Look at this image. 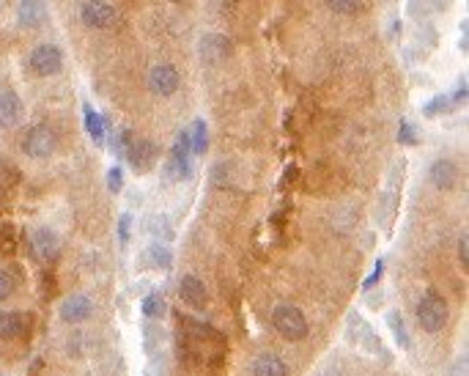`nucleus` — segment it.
<instances>
[{"label": "nucleus", "mask_w": 469, "mask_h": 376, "mask_svg": "<svg viewBox=\"0 0 469 376\" xmlns=\"http://www.w3.org/2000/svg\"><path fill=\"white\" fill-rule=\"evenodd\" d=\"M272 324L288 340H302L310 332V324H308L305 313L299 308H294V305H278L275 313H272Z\"/></svg>", "instance_id": "f257e3e1"}, {"label": "nucleus", "mask_w": 469, "mask_h": 376, "mask_svg": "<svg viewBox=\"0 0 469 376\" xmlns=\"http://www.w3.org/2000/svg\"><path fill=\"white\" fill-rule=\"evenodd\" d=\"M418 322L425 332H439L447 324V302L436 291H428L418 302Z\"/></svg>", "instance_id": "f03ea898"}, {"label": "nucleus", "mask_w": 469, "mask_h": 376, "mask_svg": "<svg viewBox=\"0 0 469 376\" xmlns=\"http://www.w3.org/2000/svg\"><path fill=\"white\" fill-rule=\"evenodd\" d=\"M55 146H58L55 132L49 130L47 124H36V127L28 130V135H25V141H22V151H25L31 159H47L49 154L55 151Z\"/></svg>", "instance_id": "7ed1b4c3"}, {"label": "nucleus", "mask_w": 469, "mask_h": 376, "mask_svg": "<svg viewBox=\"0 0 469 376\" xmlns=\"http://www.w3.org/2000/svg\"><path fill=\"white\" fill-rule=\"evenodd\" d=\"M28 63H31V69H33L36 75L49 77V75H55V72L61 69L63 52H61V47H55V45H39V47L31 52Z\"/></svg>", "instance_id": "20e7f679"}, {"label": "nucleus", "mask_w": 469, "mask_h": 376, "mask_svg": "<svg viewBox=\"0 0 469 376\" xmlns=\"http://www.w3.org/2000/svg\"><path fill=\"white\" fill-rule=\"evenodd\" d=\"M179 72L170 63H159L148 72V88L157 96H170L179 91Z\"/></svg>", "instance_id": "39448f33"}, {"label": "nucleus", "mask_w": 469, "mask_h": 376, "mask_svg": "<svg viewBox=\"0 0 469 376\" xmlns=\"http://www.w3.org/2000/svg\"><path fill=\"white\" fill-rule=\"evenodd\" d=\"M91 311H94V302H91L88 294H72V297H66V299L61 302V319H63L66 324H80V322H86V319L91 316Z\"/></svg>", "instance_id": "423d86ee"}, {"label": "nucleus", "mask_w": 469, "mask_h": 376, "mask_svg": "<svg viewBox=\"0 0 469 376\" xmlns=\"http://www.w3.org/2000/svg\"><path fill=\"white\" fill-rule=\"evenodd\" d=\"M31 250L42 264H52L58 258V253H61V242L49 228H36L31 234Z\"/></svg>", "instance_id": "0eeeda50"}, {"label": "nucleus", "mask_w": 469, "mask_h": 376, "mask_svg": "<svg viewBox=\"0 0 469 376\" xmlns=\"http://www.w3.org/2000/svg\"><path fill=\"white\" fill-rule=\"evenodd\" d=\"M80 17L91 28H104V25H110L116 19V8H113V3L88 0V3H80Z\"/></svg>", "instance_id": "6e6552de"}, {"label": "nucleus", "mask_w": 469, "mask_h": 376, "mask_svg": "<svg viewBox=\"0 0 469 376\" xmlns=\"http://www.w3.org/2000/svg\"><path fill=\"white\" fill-rule=\"evenodd\" d=\"M22 99L14 94V91H0V127L3 130H11L22 121Z\"/></svg>", "instance_id": "1a4fd4ad"}, {"label": "nucleus", "mask_w": 469, "mask_h": 376, "mask_svg": "<svg viewBox=\"0 0 469 376\" xmlns=\"http://www.w3.org/2000/svg\"><path fill=\"white\" fill-rule=\"evenodd\" d=\"M179 291H182V299L187 302L189 308H206V302H209L206 285H203V281L198 275H184Z\"/></svg>", "instance_id": "9d476101"}, {"label": "nucleus", "mask_w": 469, "mask_h": 376, "mask_svg": "<svg viewBox=\"0 0 469 376\" xmlns=\"http://www.w3.org/2000/svg\"><path fill=\"white\" fill-rule=\"evenodd\" d=\"M456 165L450 159H436L431 165V182L436 185L439 189H453L456 187Z\"/></svg>", "instance_id": "9b49d317"}, {"label": "nucleus", "mask_w": 469, "mask_h": 376, "mask_svg": "<svg viewBox=\"0 0 469 376\" xmlns=\"http://www.w3.org/2000/svg\"><path fill=\"white\" fill-rule=\"evenodd\" d=\"M253 374L255 376H288V366L283 363L278 354H261L253 363Z\"/></svg>", "instance_id": "f8f14e48"}, {"label": "nucleus", "mask_w": 469, "mask_h": 376, "mask_svg": "<svg viewBox=\"0 0 469 376\" xmlns=\"http://www.w3.org/2000/svg\"><path fill=\"white\" fill-rule=\"evenodd\" d=\"M151 154H154V146L145 141H132V146L127 148V159L132 162L135 171H145V168H148Z\"/></svg>", "instance_id": "ddd939ff"}, {"label": "nucleus", "mask_w": 469, "mask_h": 376, "mask_svg": "<svg viewBox=\"0 0 469 376\" xmlns=\"http://www.w3.org/2000/svg\"><path fill=\"white\" fill-rule=\"evenodd\" d=\"M228 39H223V36H217V33H209V36H203L200 39V55L206 58V61H217V58H223L225 52H228Z\"/></svg>", "instance_id": "4468645a"}, {"label": "nucleus", "mask_w": 469, "mask_h": 376, "mask_svg": "<svg viewBox=\"0 0 469 376\" xmlns=\"http://www.w3.org/2000/svg\"><path fill=\"white\" fill-rule=\"evenodd\" d=\"M187 132V141H189V151L192 154H203L206 151V146H209V132H206V124L200 121V118H195L192 124H189Z\"/></svg>", "instance_id": "2eb2a0df"}, {"label": "nucleus", "mask_w": 469, "mask_h": 376, "mask_svg": "<svg viewBox=\"0 0 469 376\" xmlns=\"http://www.w3.org/2000/svg\"><path fill=\"white\" fill-rule=\"evenodd\" d=\"M25 332V319L14 311H0V338H17Z\"/></svg>", "instance_id": "dca6fc26"}, {"label": "nucleus", "mask_w": 469, "mask_h": 376, "mask_svg": "<svg viewBox=\"0 0 469 376\" xmlns=\"http://www.w3.org/2000/svg\"><path fill=\"white\" fill-rule=\"evenodd\" d=\"M86 130L91 132V138H94L96 146L104 143V118L96 113L91 104H86Z\"/></svg>", "instance_id": "f3484780"}, {"label": "nucleus", "mask_w": 469, "mask_h": 376, "mask_svg": "<svg viewBox=\"0 0 469 376\" xmlns=\"http://www.w3.org/2000/svg\"><path fill=\"white\" fill-rule=\"evenodd\" d=\"M17 17H19L22 25H36V22L45 17V3H31V0H25V3H19V8H17Z\"/></svg>", "instance_id": "a211bd4d"}, {"label": "nucleus", "mask_w": 469, "mask_h": 376, "mask_svg": "<svg viewBox=\"0 0 469 376\" xmlns=\"http://www.w3.org/2000/svg\"><path fill=\"white\" fill-rule=\"evenodd\" d=\"M387 324H390V329L395 332V338H398V343H401V346H409L406 327H404V319H401V313H398V311H390V313H387Z\"/></svg>", "instance_id": "6ab92c4d"}, {"label": "nucleus", "mask_w": 469, "mask_h": 376, "mask_svg": "<svg viewBox=\"0 0 469 376\" xmlns=\"http://www.w3.org/2000/svg\"><path fill=\"white\" fill-rule=\"evenodd\" d=\"M143 313H145L148 319H159V316L165 313L162 299H159V297H154V294H151V297H145V299H143Z\"/></svg>", "instance_id": "aec40b11"}, {"label": "nucleus", "mask_w": 469, "mask_h": 376, "mask_svg": "<svg viewBox=\"0 0 469 376\" xmlns=\"http://www.w3.org/2000/svg\"><path fill=\"white\" fill-rule=\"evenodd\" d=\"M14 285H17L14 275L6 272V269H0V299H8V297L14 294Z\"/></svg>", "instance_id": "412c9836"}, {"label": "nucleus", "mask_w": 469, "mask_h": 376, "mask_svg": "<svg viewBox=\"0 0 469 376\" xmlns=\"http://www.w3.org/2000/svg\"><path fill=\"white\" fill-rule=\"evenodd\" d=\"M332 11H346V14H351V11H360L363 8V3L360 0H332L327 3Z\"/></svg>", "instance_id": "4be33fe9"}, {"label": "nucleus", "mask_w": 469, "mask_h": 376, "mask_svg": "<svg viewBox=\"0 0 469 376\" xmlns=\"http://www.w3.org/2000/svg\"><path fill=\"white\" fill-rule=\"evenodd\" d=\"M151 256L159 267H170V250L165 244H151Z\"/></svg>", "instance_id": "5701e85b"}, {"label": "nucleus", "mask_w": 469, "mask_h": 376, "mask_svg": "<svg viewBox=\"0 0 469 376\" xmlns=\"http://www.w3.org/2000/svg\"><path fill=\"white\" fill-rule=\"evenodd\" d=\"M129 228H132V214H124L118 220V239L121 242H129Z\"/></svg>", "instance_id": "b1692460"}, {"label": "nucleus", "mask_w": 469, "mask_h": 376, "mask_svg": "<svg viewBox=\"0 0 469 376\" xmlns=\"http://www.w3.org/2000/svg\"><path fill=\"white\" fill-rule=\"evenodd\" d=\"M459 258H461V269L467 272L469 269V239L467 236H461V242H459Z\"/></svg>", "instance_id": "393cba45"}, {"label": "nucleus", "mask_w": 469, "mask_h": 376, "mask_svg": "<svg viewBox=\"0 0 469 376\" xmlns=\"http://www.w3.org/2000/svg\"><path fill=\"white\" fill-rule=\"evenodd\" d=\"M121 168H110V173H107V187L113 189V192H118L121 189Z\"/></svg>", "instance_id": "a878e982"}, {"label": "nucleus", "mask_w": 469, "mask_h": 376, "mask_svg": "<svg viewBox=\"0 0 469 376\" xmlns=\"http://www.w3.org/2000/svg\"><path fill=\"white\" fill-rule=\"evenodd\" d=\"M415 135H418V130H415L412 124H406V121H404V124H401V143H418Z\"/></svg>", "instance_id": "bb28decb"}, {"label": "nucleus", "mask_w": 469, "mask_h": 376, "mask_svg": "<svg viewBox=\"0 0 469 376\" xmlns=\"http://www.w3.org/2000/svg\"><path fill=\"white\" fill-rule=\"evenodd\" d=\"M445 107H447V99H445V96H439V99H434V102H428V104H425V113H431V116H434V113H439V110H445Z\"/></svg>", "instance_id": "cd10ccee"}, {"label": "nucleus", "mask_w": 469, "mask_h": 376, "mask_svg": "<svg viewBox=\"0 0 469 376\" xmlns=\"http://www.w3.org/2000/svg\"><path fill=\"white\" fill-rule=\"evenodd\" d=\"M379 278H381V261H376L374 272H371V278H368V281L363 283V288H365V291H368V288H374V285H376V281H379Z\"/></svg>", "instance_id": "c85d7f7f"}]
</instances>
